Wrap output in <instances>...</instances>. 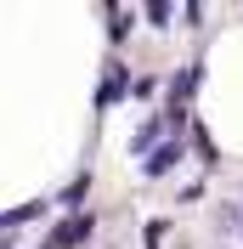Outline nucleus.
Listing matches in <instances>:
<instances>
[{
  "instance_id": "obj_11",
  "label": "nucleus",
  "mask_w": 243,
  "mask_h": 249,
  "mask_svg": "<svg viewBox=\"0 0 243 249\" xmlns=\"http://www.w3.org/2000/svg\"><path fill=\"white\" fill-rule=\"evenodd\" d=\"M130 96H136V102H153V96H158V79H153V74L130 79Z\"/></svg>"
},
{
  "instance_id": "obj_3",
  "label": "nucleus",
  "mask_w": 243,
  "mask_h": 249,
  "mask_svg": "<svg viewBox=\"0 0 243 249\" xmlns=\"http://www.w3.org/2000/svg\"><path fill=\"white\" fill-rule=\"evenodd\" d=\"M181 153H187V142H181V136H170V142H158V147H153V153L141 159V170H147L153 181H158V176H170L175 164H181Z\"/></svg>"
},
{
  "instance_id": "obj_1",
  "label": "nucleus",
  "mask_w": 243,
  "mask_h": 249,
  "mask_svg": "<svg viewBox=\"0 0 243 249\" xmlns=\"http://www.w3.org/2000/svg\"><path fill=\"white\" fill-rule=\"evenodd\" d=\"M96 238V215L91 210H79V215H68V221H57L46 232V249H85Z\"/></svg>"
},
{
  "instance_id": "obj_4",
  "label": "nucleus",
  "mask_w": 243,
  "mask_h": 249,
  "mask_svg": "<svg viewBox=\"0 0 243 249\" xmlns=\"http://www.w3.org/2000/svg\"><path fill=\"white\" fill-rule=\"evenodd\" d=\"M158 142H170V124H164V113H147V119H141V130L130 136V153H136V159H147Z\"/></svg>"
},
{
  "instance_id": "obj_13",
  "label": "nucleus",
  "mask_w": 243,
  "mask_h": 249,
  "mask_svg": "<svg viewBox=\"0 0 243 249\" xmlns=\"http://www.w3.org/2000/svg\"><path fill=\"white\" fill-rule=\"evenodd\" d=\"M238 232H243V221H238Z\"/></svg>"
},
{
  "instance_id": "obj_10",
  "label": "nucleus",
  "mask_w": 243,
  "mask_h": 249,
  "mask_svg": "<svg viewBox=\"0 0 243 249\" xmlns=\"http://www.w3.org/2000/svg\"><path fill=\"white\" fill-rule=\"evenodd\" d=\"M102 17H107V34H113V40H124V34H130V23H136L130 12H119V6H113V12H102Z\"/></svg>"
},
{
  "instance_id": "obj_7",
  "label": "nucleus",
  "mask_w": 243,
  "mask_h": 249,
  "mask_svg": "<svg viewBox=\"0 0 243 249\" xmlns=\"http://www.w3.org/2000/svg\"><path fill=\"white\" fill-rule=\"evenodd\" d=\"M187 136H192V142H187V147H192V153L204 159V164H221V147H215V142H209V130H204V124H192Z\"/></svg>"
},
{
  "instance_id": "obj_12",
  "label": "nucleus",
  "mask_w": 243,
  "mask_h": 249,
  "mask_svg": "<svg viewBox=\"0 0 243 249\" xmlns=\"http://www.w3.org/2000/svg\"><path fill=\"white\" fill-rule=\"evenodd\" d=\"M0 249H12V238H0Z\"/></svg>"
},
{
  "instance_id": "obj_8",
  "label": "nucleus",
  "mask_w": 243,
  "mask_h": 249,
  "mask_svg": "<svg viewBox=\"0 0 243 249\" xmlns=\"http://www.w3.org/2000/svg\"><path fill=\"white\" fill-rule=\"evenodd\" d=\"M141 17H147L153 29H170V17H175V6H170V0H147V6H141Z\"/></svg>"
},
{
  "instance_id": "obj_9",
  "label": "nucleus",
  "mask_w": 243,
  "mask_h": 249,
  "mask_svg": "<svg viewBox=\"0 0 243 249\" xmlns=\"http://www.w3.org/2000/svg\"><path fill=\"white\" fill-rule=\"evenodd\" d=\"M141 238H147V249H158V244H164V238H170V221H164V215L141 221Z\"/></svg>"
},
{
  "instance_id": "obj_2",
  "label": "nucleus",
  "mask_w": 243,
  "mask_h": 249,
  "mask_svg": "<svg viewBox=\"0 0 243 249\" xmlns=\"http://www.w3.org/2000/svg\"><path fill=\"white\" fill-rule=\"evenodd\" d=\"M130 96V68H124L119 57L102 62V79H96V113H107L113 102H124Z\"/></svg>"
},
{
  "instance_id": "obj_6",
  "label": "nucleus",
  "mask_w": 243,
  "mask_h": 249,
  "mask_svg": "<svg viewBox=\"0 0 243 249\" xmlns=\"http://www.w3.org/2000/svg\"><path fill=\"white\" fill-rule=\"evenodd\" d=\"M85 193H91V170H79L74 181L62 187V193H57V204L68 210V215H79V204H85Z\"/></svg>"
},
{
  "instance_id": "obj_5",
  "label": "nucleus",
  "mask_w": 243,
  "mask_h": 249,
  "mask_svg": "<svg viewBox=\"0 0 243 249\" xmlns=\"http://www.w3.org/2000/svg\"><path fill=\"white\" fill-rule=\"evenodd\" d=\"M46 215V204L34 198V204H17V210H0V238H17L23 227H34V221Z\"/></svg>"
}]
</instances>
